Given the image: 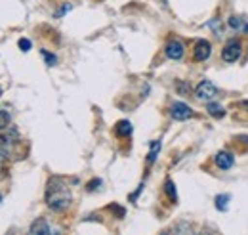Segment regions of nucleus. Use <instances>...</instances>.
I'll list each match as a JSON object with an SVG mask.
<instances>
[{
    "label": "nucleus",
    "instance_id": "f257e3e1",
    "mask_svg": "<svg viewBox=\"0 0 248 235\" xmlns=\"http://www.w3.org/2000/svg\"><path fill=\"white\" fill-rule=\"evenodd\" d=\"M71 203H73V193L67 187L65 180L60 176L50 178L48 185H46V205H48V208L62 212V210H67Z\"/></svg>",
    "mask_w": 248,
    "mask_h": 235
},
{
    "label": "nucleus",
    "instance_id": "f03ea898",
    "mask_svg": "<svg viewBox=\"0 0 248 235\" xmlns=\"http://www.w3.org/2000/svg\"><path fill=\"white\" fill-rule=\"evenodd\" d=\"M241 52H243L241 40L239 38H231V40L225 42V46L221 50V59L227 61V63H233V61H237V59L241 58Z\"/></svg>",
    "mask_w": 248,
    "mask_h": 235
},
{
    "label": "nucleus",
    "instance_id": "7ed1b4c3",
    "mask_svg": "<svg viewBox=\"0 0 248 235\" xmlns=\"http://www.w3.org/2000/svg\"><path fill=\"white\" fill-rule=\"evenodd\" d=\"M217 96L216 84H212L210 81H201L195 88V98L201 100V101H212Z\"/></svg>",
    "mask_w": 248,
    "mask_h": 235
},
{
    "label": "nucleus",
    "instance_id": "20e7f679",
    "mask_svg": "<svg viewBox=\"0 0 248 235\" xmlns=\"http://www.w3.org/2000/svg\"><path fill=\"white\" fill-rule=\"evenodd\" d=\"M29 235H60V232L54 230V228L48 224V220L36 218L31 224V228H29Z\"/></svg>",
    "mask_w": 248,
    "mask_h": 235
},
{
    "label": "nucleus",
    "instance_id": "39448f33",
    "mask_svg": "<svg viewBox=\"0 0 248 235\" xmlns=\"http://www.w3.org/2000/svg\"><path fill=\"white\" fill-rule=\"evenodd\" d=\"M212 54V44L208 40H197L195 42V48H193V58L195 61H206Z\"/></svg>",
    "mask_w": 248,
    "mask_h": 235
},
{
    "label": "nucleus",
    "instance_id": "423d86ee",
    "mask_svg": "<svg viewBox=\"0 0 248 235\" xmlns=\"http://www.w3.org/2000/svg\"><path fill=\"white\" fill-rule=\"evenodd\" d=\"M170 115H172L174 120H187V118L193 117V109L184 101H176L170 107Z\"/></svg>",
    "mask_w": 248,
    "mask_h": 235
},
{
    "label": "nucleus",
    "instance_id": "0eeeda50",
    "mask_svg": "<svg viewBox=\"0 0 248 235\" xmlns=\"http://www.w3.org/2000/svg\"><path fill=\"white\" fill-rule=\"evenodd\" d=\"M164 52H166V56H168L170 59H182L184 58L186 48H184V44H182L180 40H170V42L166 44Z\"/></svg>",
    "mask_w": 248,
    "mask_h": 235
},
{
    "label": "nucleus",
    "instance_id": "6e6552de",
    "mask_svg": "<svg viewBox=\"0 0 248 235\" xmlns=\"http://www.w3.org/2000/svg\"><path fill=\"white\" fill-rule=\"evenodd\" d=\"M214 163H216L217 168L229 170V168L235 165V159H233V155H231L229 151H219L216 157H214Z\"/></svg>",
    "mask_w": 248,
    "mask_h": 235
},
{
    "label": "nucleus",
    "instance_id": "1a4fd4ad",
    "mask_svg": "<svg viewBox=\"0 0 248 235\" xmlns=\"http://www.w3.org/2000/svg\"><path fill=\"white\" fill-rule=\"evenodd\" d=\"M160 235H193V234H191V226L186 224V222H182V224H178V226H174V228L164 230Z\"/></svg>",
    "mask_w": 248,
    "mask_h": 235
},
{
    "label": "nucleus",
    "instance_id": "9d476101",
    "mask_svg": "<svg viewBox=\"0 0 248 235\" xmlns=\"http://www.w3.org/2000/svg\"><path fill=\"white\" fill-rule=\"evenodd\" d=\"M115 132H117L119 136H128V134H132V122H130V120H121V122H117Z\"/></svg>",
    "mask_w": 248,
    "mask_h": 235
},
{
    "label": "nucleus",
    "instance_id": "9b49d317",
    "mask_svg": "<svg viewBox=\"0 0 248 235\" xmlns=\"http://www.w3.org/2000/svg\"><path fill=\"white\" fill-rule=\"evenodd\" d=\"M206 111H208V115H212L214 118H221L223 115H225V109H223L219 103H210V101H208Z\"/></svg>",
    "mask_w": 248,
    "mask_h": 235
},
{
    "label": "nucleus",
    "instance_id": "f8f14e48",
    "mask_svg": "<svg viewBox=\"0 0 248 235\" xmlns=\"http://www.w3.org/2000/svg\"><path fill=\"white\" fill-rule=\"evenodd\" d=\"M164 191H166V195H168V199H170L172 203H176V201H178L176 185H174V182H172V180H166V184H164Z\"/></svg>",
    "mask_w": 248,
    "mask_h": 235
},
{
    "label": "nucleus",
    "instance_id": "ddd939ff",
    "mask_svg": "<svg viewBox=\"0 0 248 235\" xmlns=\"http://www.w3.org/2000/svg\"><path fill=\"white\" fill-rule=\"evenodd\" d=\"M158 149H160V142H151V151H149V157H147V163L153 165L158 155Z\"/></svg>",
    "mask_w": 248,
    "mask_h": 235
},
{
    "label": "nucleus",
    "instance_id": "4468645a",
    "mask_svg": "<svg viewBox=\"0 0 248 235\" xmlns=\"http://www.w3.org/2000/svg\"><path fill=\"white\" fill-rule=\"evenodd\" d=\"M227 205H229V195H217L216 197L217 210H227Z\"/></svg>",
    "mask_w": 248,
    "mask_h": 235
},
{
    "label": "nucleus",
    "instance_id": "2eb2a0df",
    "mask_svg": "<svg viewBox=\"0 0 248 235\" xmlns=\"http://www.w3.org/2000/svg\"><path fill=\"white\" fill-rule=\"evenodd\" d=\"M10 124V113L8 111H0V130H4Z\"/></svg>",
    "mask_w": 248,
    "mask_h": 235
},
{
    "label": "nucleus",
    "instance_id": "dca6fc26",
    "mask_svg": "<svg viewBox=\"0 0 248 235\" xmlns=\"http://www.w3.org/2000/svg\"><path fill=\"white\" fill-rule=\"evenodd\" d=\"M42 56H44V59H46V65H56V61H58V58L54 56V54H50V52H46V50H42Z\"/></svg>",
    "mask_w": 248,
    "mask_h": 235
},
{
    "label": "nucleus",
    "instance_id": "f3484780",
    "mask_svg": "<svg viewBox=\"0 0 248 235\" xmlns=\"http://www.w3.org/2000/svg\"><path fill=\"white\" fill-rule=\"evenodd\" d=\"M19 50L29 52V50H31V40H29V38H21V40H19Z\"/></svg>",
    "mask_w": 248,
    "mask_h": 235
},
{
    "label": "nucleus",
    "instance_id": "a211bd4d",
    "mask_svg": "<svg viewBox=\"0 0 248 235\" xmlns=\"http://www.w3.org/2000/svg\"><path fill=\"white\" fill-rule=\"evenodd\" d=\"M99 187H101V180H92V182L86 185L88 191H95V189H99Z\"/></svg>",
    "mask_w": 248,
    "mask_h": 235
},
{
    "label": "nucleus",
    "instance_id": "6ab92c4d",
    "mask_svg": "<svg viewBox=\"0 0 248 235\" xmlns=\"http://www.w3.org/2000/svg\"><path fill=\"white\" fill-rule=\"evenodd\" d=\"M8 159V147L0 146V167H2V163Z\"/></svg>",
    "mask_w": 248,
    "mask_h": 235
},
{
    "label": "nucleus",
    "instance_id": "aec40b11",
    "mask_svg": "<svg viewBox=\"0 0 248 235\" xmlns=\"http://www.w3.org/2000/svg\"><path fill=\"white\" fill-rule=\"evenodd\" d=\"M178 90H180L182 96H187V94H189V86L184 84V83H178Z\"/></svg>",
    "mask_w": 248,
    "mask_h": 235
},
{
    "label": "nucleus",
    "instance_id": "412c9836",
    "mask_svg": "<svg viewBox=\"0 0 248 235\" xmlns=\"http://www.w3.org/2000/svg\"><path fill=\"white\" fill-rule=\"evenodd\" d=\"M229 25H231V27H235V29H239V27H243V23H241V19H237V17H231V19H229Z\"/></svg>",
    "mask_w": 248,
    "mask_h": 235
},
{
    "label": "nucleus",
    "instance_id": "4be33fe9",
    "mask_svg": "<svg viewBox=\"0 0 248 235\" xmlns=\"http://www.w3.org/2000/svg\"><path fill=\"white\" fill-rule=\"evenodd\" d=\"M241 105H243V107H245V109L248 111V100H245V101H241Z\"/></svg>",
    "mask_w": 248,
    "mask_h": 235
},
{
    "label": "nucleus",
    "instance_id": "5701e85b",
    "mask_svg": "<svg viewBox=\"0 0 248 235\" xmlns=\"http://www.w3.org/2000/svg\"><path fill=\"white\" fill-rule=\"evenodd\" d=\"M193 235H210V234H206V232H199V234H193Z\"/></svg>",
    "mask_w": 248,
    "mask_h": 235
},
{
    "label": "nucleus",
    "instance_id": "b1692460",
    "mask_svg": "<svg viewBox=\"0 0 248 235\" xmlns=\"http://www.w3.org/2000/svg\"><path fill=\"white\" fill-rule=\"evenodd\" d=\"M0 203H2V195H0Z\"/></svg>",
    "mask_w": 248,
    "mask_h": 235
},
{
    "label": "nucleus",
    "instance_id": "393cba45",
    "mask_svg": "<svg viewBox=\"0 0 248 235\" xmlns=\"http://www.w3.org/2000/svg\"><path fill=\"white\" fill-rule=\"evenodd\" d=\"M0 176H2V168H0Z\"/></svg>",
    "mask_w": 248,
    "mask_h": 235
},
{
    "label": "nucleus",
    "instance_id": "a878e982",
    "mask_svg": "<svg viewBox=\"0 0 248 235\" xmlns=\"http://www.w3.org/2000/svg\"><path fill=\"white\" fill-rule=\"evenodd\" d=\"M0 94H2V90H0Z\"/></svg>",
    "mask_w": 248,
    "mask_h": 235
},
{
    "label": "nucleus",
    "instance_id": "bb28decb",
    "mask_svg": "<svg viewBox=\"0 0 248 235\" xmlns=\"http://www.w3.org/2000/svg\"><path fill=\"white\" fill-rule=\"evenodd\" d=\"M8 235H12V234H8Z\"/></svg>",
    "mask_w": 248,
    "mask_h": 235
}]
</instances>
